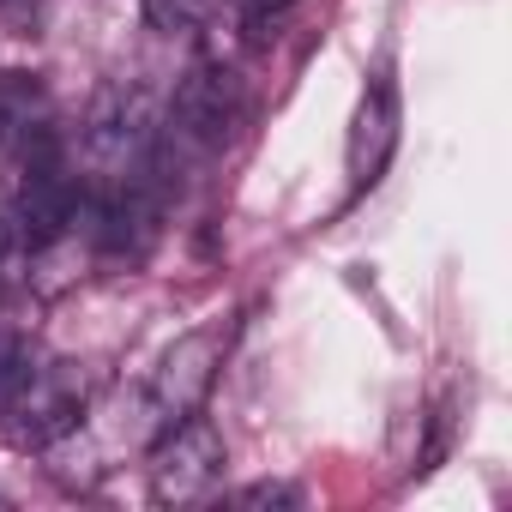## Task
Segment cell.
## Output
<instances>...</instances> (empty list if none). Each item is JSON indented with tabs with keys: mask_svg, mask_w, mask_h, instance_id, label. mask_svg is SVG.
I'll return each instance as SVG.
<instances>
[{
	"mask_svg": "<svg viewBox=\"0 0 512 512\" xmlns=\"http://www.w3.org/2000/svg\"><path fill=\"white\" fill-rule=\"evenodd\" d=\"M7 434L19 446H55L61 434H73L91 410V374L79 362H37L7 398Z\"/></svg>",
	"mask_w": 512,
	"mask_h": 512,
	"instance_id": "obj_1",
	"label": "cell"
},
{
	"mask_svg": "<svg viewBox=\"0 0 512 512\" xmlns=\"http://www.w3.org/2000/svg\"><path fill=\"white\" fill-rule=\"evenodd\" d=\"M223 464H229L223 434L193 410V416L169 422V428L151 440V500H157V506H199V500L217 494Z\"/></svg>",
	"mask_w": 512,
	"mask_h": 512,
	"instance_id": "obj_2",
	"label": "cell"
},
{
	"mask_svg": "<svg viewBox=\"0 0 512 512\" xmlns=\"http://www.w3.org/2000/svg\"><path fill=\"white\" fill-rule=\"evenodd\" d=\"M235 115H241V97H235V79L223 67H193L175 91V109L169 121L157 127V151H181V157H217L235 133Z\"/></svg>",
	"mask_w": 512,
	"mask_h": 512,
	"instance_id": "obj_3",
	"label": "cell"
},
{
	"mask_svg": "<svg viewBox=\"0 0 512 512\" xmlns=\"http://www.w3.org/2000/svg\"><path fill=\"white\" fill-rule=\"evenodd\" d=\"M223 350H229V332H223V326H193V332H181V338L163 350V362H157V374H151V386H145L151 416H157V434H163L169 422L205 410V398H211V386H217V368H223Z\"/></svg>",
	"mask_w": 512,
	"mask_h": 512,
	"instance_id": "obj_4",
	"label": "cell"
},
{
	"mask_svg": "<svg viewBox=\"0 0 512 512\" xmlns=\"http://www.w3.org/2000/svg\"><path fill=\"white\" fill-rule=\"evenodd\" d=\"M79 205H85V187L67 175L61 151L37 157V163H25V181H19V199H13V229H19L25 247H55L79 223Z\"/></svg>",
	"mask_w": 512,
	"mask_h": 512,
	"instance_id": "obj_5",
	"label": "cell"
},
{
	"mask_svg": "<svg viewBox=\"0 0 512 512\" xmlns=\"http://www.w3.org/2000/svg\"><path fill=\"white\" fill-rule=\"evenodd\" d=\"M398 127H404L398 85L380 73V79L362 91L356 121H350V139H344V163H350V187H356V193H368V187L386 175V163H392V151H398Z\"/></svg>",
	"mask_w": 512,
	"mask_h": 512,
	"instance_id": "obj_6",
	"label": "cell"
},
{
	"mask_svg": "<svg viewBox=\"0 0 512 512\" xmlns=\"http://www.w3.org/2000/svg\"><path fill=\"white\" fill-rule=\"evenodd\" d=\"M211 7H217V0H145V19H151V31L175 37V31H193Z\"/></svg>",
	"mask_w": 512,
	"mask_h": 512,
	"instance_id": "obj_7",
	"label": "cell"
},
{
	"mask_svg": "<svg viewBox=\"0 0 512 512\" xmlns=\"http://www.w3.org/2000/svg\"><path fill=\"white\" fill-rule=\"evenodd\" d=\"M229 506H302V488L296 482H247L229 494Z\"/></svg>",
	"mask_w": 512,
	"mask_h": 512,
	"instance_id": "obj_8",
	"label": "cell"
},
{
	"mask_svg": "<svg viewBox=\"0 0 512 512\" xmlns=\"http://www.w3.org/2000/svg\"><path fill=\"white\" fill-rule=\"evenodd\" d=\"M0 506H7V494H0Z\"/></svg>",
	"mask_w": 512,
	"mask_h": 512,
	"instance_id": "obj_9",
	"label": "cell"
}]
</instances>
